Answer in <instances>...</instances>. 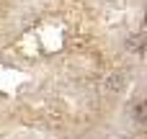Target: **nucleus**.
Here are the masks:
<instances>
[{"mask_svg": "<svg viewBox=\"0 0 147 139\" xmlns=\"http://www.w3.org/2000/svg\"><path fill=\"white\" fill-rule=\"evenodd\" d=\"M129 46H132V49H140V46H142V41H140V36H134V39H129Z\"/></svg>", "mask_w": 147, "mask_h": 139, "instance_id": "obj_2", "label": "nucleus"}, {"mask_svg": "<svg viewBox=\"0 0 147 139\" xmlns=\"http://www.w3.org/2000/svg\"><path fill=\"white\" fill-rule=\"evenodd\" d=\"M134 119H137L140 124L145 121V103H142V101H137V106H134Z\"/></svg>", "mask_w": 147, "mask_h": 139, "instance_id": "obj_1", "label": "nucleus"}]
</instances>
